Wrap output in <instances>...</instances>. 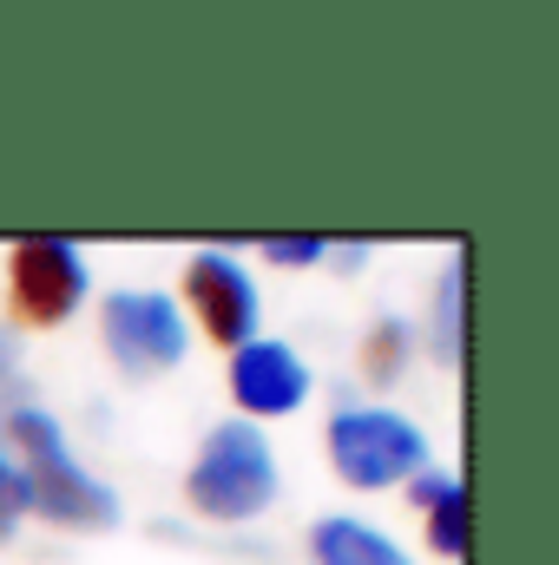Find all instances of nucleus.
<instances>
[{
    "label": "nucleus",
    "mask_w": 559,
    "mask_h": 565,
    "mask_svg": "<svg viewBox=\"0 0 559 565\" xmlns=\"http://www.w3.org/2000/svg\"><path fill=\"white\" fill-rule=\"evenodd\" d=\"M7 434L20 447V467H13V507L33 513V520H53V526H86V533H106L119 526V493L106 480H93L73 454H66V434L46 408H13Z\"/></svg>",
    "instance_id": "f257e3e1"
},
{
    "label": "nucleus",
    "mask_w": 559,
    "mask_h": 565,
    "mask_svg": "<svg viewBox=\"0 0 559 565\" xmlns=\"http://www.w3.org/2000/svg\"><path fill=\"white\" fill-rule=\"evenodd\" d=\"M184 493L204 520H224V526H244L257 520L271 500H277V454L264 440V427L251 422H224L204 434L191 473H184Z\"/></svg>",
    "instance_id": "f03ea898"
},
{
    "label": "nucleus",
    "mask_w": 559,
    "mask_h": 565,
    "mask_svg": "<svg viewBox=\"0 0 559 565\" xmlns=\"http://www.w3.org/2000/svg\"><path fill=\"white\" fill-rule=\"evenodd\" d=\"M329 460L349 487L376 493V487H395V480H415L428 467V440L409 415L395 408H342L329 422Z\"/></svg>",
    "instance_id": "7ed1b4c3"
},
{
    "label": "nucleus",
    "mask_w": 559,
    "mask_h": 565,
    "mask_svg": "<svg viewBox=\"0 0 559 565\" xmlns=\"http://www.w3.org/2000/svg\"><path fill=\"white\" fill-rule=\"evenodd\" d=\"M99 329H106V355L133 375L151 382L165 369L184 362V309L165 296V289H113L106 309H99Z\"/></svg>",
    "instance_id": "20e7f679"
},
{
    "label": "nucleus",
    "mask_w": 559,
    "mask_h": 565,
    "mask_svg": "<svg viewBox=\"0 0 559 565\" xmlns=\"http://www.w3.org/2000/svg\"><path fill=\"white\" fill-rule=\"evenodd\" d=\"M86 302V257L66 237H20L13 244V309L33 329L66 322Z\"/></svg>",
    "instance_id": "39448f33"
},
{
    "label": "nucleus",
    "mask_w": 559,
    "mask_h": 565,
    "mask_svg": "<svg viewBox=\"0 0 559 565\" xmlns=\"http://www.w3.org/2000/svg\"><path fill=\"white\" fill-rule=\"evenodd\" d=\"M184 296H191L204 335L224 342L231 355L244 342H257V282L244 277V264H231L224 250H198L184 264Z\"/></svg>",
    "instance_id": "423d86ee"
},
{
    "label": "nucleus",
    "mask_w": 559,
    "mask_h": 565,
    "mask_svg": "<svg viewBox=\"0 0 559 565\" xmlns=\"http://www.w3.org/2000/svg\"><path fill=\"white\" fill-rule=\"evenodd\" d=\"M231 395L244 415H296L309 402V369L289 342H244L231 355Z\"/></svg>",
    "instance_id": "0eeeda50"
},
{
    "label": "nucleus",
    "mask_w": 559,
    "mask_h": 565,
    "mask_svg": "<svg viewBox=\"0 0 559 565\" xmlns=\"http://www.w3.org/2000/svg\"><path fill=\"white\" fill-rule=\"evenodd\" d=\"M309 553L316 565H409V553L395 546V540H382L376 526H362V520H316V533H309Z\"/></svg>",
    "instance_id": "6e6552de"
},
{
    "label": "nucleus",
    "mask_w": 559,
    "mask_h": 565,
    "mask_svg": "<svg viewBox=\"0 0 559 565\" xmlns=\"http://www.w3.org/2000/svg\"><path fill=\"white\" fill-rule=\"evenodd\" d=\"M461 316H467V257H454L441 282H434V322H428V342L441 362H461Z\"/></svg>",
    "instance_id": "1a4fd4ad"
},
{
    "label": "nucleus",
    "mask_w": 559,
    "mask_h": 565,
    "mask_svg": "<svg viewBox=\"0 0 559 565\" xmlns=\"http://www.w3.org/2000/svg\"><path fill=\"white\" fill-rule=\"evenodd\" d=\"M428 546L441 559H461L467 553V487H454V493H441L428 507Z\"/></svg>",
    "instance_id": "9d476101"
},
{
    "label": "nucleus",
    "mask_w": 559,
    "mask_h": 565,
    "mask_svg": "<svg viewBox=\"0 0 559 565\" xmlns=\"http://www.w3.org/2000/svg\"><path fill=\"white\" fill-rule=\"evenodd\" d=\"M402 362H409V329L395 316H382L376 335H369V349H362V369H369V382H395Z\"/></svg>",
    "instance_id": "9b49d317"
},
{
    "label": "nucleus",
    "mask_w": 559,
    "mask_h": 565,
    "mask_svg": "<svg viewBox=\"0 0 559 565\" xmlns=\"http://www.w3.org/2000/svg\"><path fill=\"white\" fill-rule=\"evenodd\" d=\"M264 257L283 264V270H296V264H323L329 244H323V237H264Z\"/></svg>",
    "instance_id": "f8f14e48"
},
{
    "label": "nucleus",
    "mask_w": 559,
    "mask_h": 565,
    "mask_svg": "<svg viewBox=\"0 0 559 565\" xmlns=\"http://www.w3.org/2000/svg\"><path fill=\"white\" fill-rule=\"evenodd\" d=\"M20 408V349H13V335L0 329V422Z\"/></svg>",
    "instance_id": "ddd939ff"
},
{
    "label": "nucleus",
    "mask_w": 559,
    "mask_h": 565,
    "mask_svg": "<svg viewBox=\"0 0 559 565\" xmlns=\"http://www.w3.org/2000/svg\"><path fill=\"white\" fill-rule=\"evenodd\" d=\"M454 487H461L454 473H415V480H409V493H415L421 507H434V500H441V493H454Z\"/></svg>",
    "instance_id": "4468645a"
},
{
    "label": "nucleus",
    "mask_w": 559,
    "mask_h": 565,
    "mask_svg": "<svg viewBox=\"0 0 559 565\" xmlns=\"http://www.w3.org/2000/svg\"><path fill=\"white\" fill-rule=\"evenodd\" d=\"M0 520H20V507H13V460H7V447H0Z\"/></svg>",
    "instance_id": "2eb2a0df"
}]
</instances>
